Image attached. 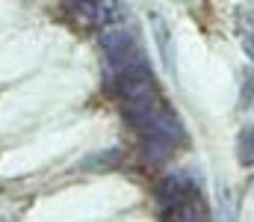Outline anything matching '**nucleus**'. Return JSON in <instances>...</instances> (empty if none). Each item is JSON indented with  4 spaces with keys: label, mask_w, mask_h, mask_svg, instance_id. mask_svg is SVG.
Returning a JSON list of instances; mask_svg holds the SVG:
<instances>
[{
    "label": "nucleus",
    "mask_w": 254,
    "mask_h": 222,
    "mask_svg": "<svg viewBox=\"0 0 254 222\" xmlns=\"http://www.w3.org/2000/svg\"><path fill=\"white\" fill-rule=\"evenodd\" d=\"M74 6V12L101 30L104 39H113V36H125L127 30V12L119 0H68Z\"/></svg>",
    "instance_id": "obj_1"
}]
</instances>
